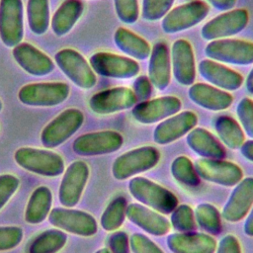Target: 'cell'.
I'll use <instances>...</instances> for the list:
<instances>
[{
	"mask_svg": "<svg viewBox=\"0 0 253 253\" xmlns=\"http://www.w3.org/2000/svg\"><path fill=\"white\" fill-rule=\"evenodd\" d=\"M126 216L133 224L151 235L162 236L170 230V222L165 216L140 204L131 203L127 205Z\"/></svg>",
	"mask_w": 253,
	"mask_h": 253,
	"instance_id": "7402d4cb",
	"label": "cell"
},
{
	"mask_svg": "<svg viewBox=\"0 0 253 253\" xmlns=\"http://www.w3.org/2000/svg\"><path fill=\"white\" fill-rule=\"evenodd\" d=\"M132 253H164L162 249L142 233H133L129 238Z\"/></svg>",
	"mask_w": 253,
	"mask_h": 253,
	"instance_id": "b9f144b4",
	"label": "cell"
},
{
	"mask_svg": "<svg viewBox=\"0 0 253 253\" xmlns=\"http://www.w3.org/2000/svg\"><path fill=\"white\" fill-rule=\"evenodd\" d=\"M195 220L200 227L211 234H218L221 231V220L218 210L211 204L202 203L194 211Z\"/></svg>",
	"mask_w": 253,
	"mask_h": 253,
	"instance_id": "e575fe53",
	"label": "cell"
},
{
	"mask_svg": "<svg viewBox=\"0 0 253 253\" xmlns=\"http://www.w3.org/2000/svg\"><path fill=\"white\" fill-rule=\"evenodd\" d=\"M171 64L174 78L183 86L194 84L196 78L195 56L191 43L180 39L171 47Z\"/></svg>",
	"mask_w": 253,
	"mask_h": 253,
	"instance_id": "ffe728a7",
	"label": "cell"
},
{
	"mask_svg": "<svg viewBox=\"0 0 253 253\" xmlns=\"http://www.w3.org/2000/svg\"><path fill=\"white\" fill-rule=\"evenodd\" d=\"M175 0H142L141 16L144 20L154 22L162 19L172 8Z\"/></svg>",
	"mask_w": 253,
	"mask_h": 253,
	"instance_id": "74e56055",
	"label": "cell"
},
{
	"mask_svg": "<svg viewBox=\"0 0 253 253\" xmlns=\"http://www.w3.org/2000/svg\"><path fill=\"white\" fill-rule=\"evenodd\" d=\"M84 10V5L81 0H65L57 8L51 19V30L58 37L68 34Z\"/></svg>",
	"mask_w": 253,
	"mask_h": 253,
	"instance_id": "83f0119b",
	"label": "cell"
},
{
	"mask_svg": "<svg viewBox=\"0 0 253 253\" xmlns=\"http://www.w3.org/2000/svg\"><path fill=\"white\" fill-rule=\"evenodd\" d=\"M52 194L45 186H40L34 190L25 211V220L31 224L42 222L50 212Z\"/></svg>",
	"mask_w": 253,
	"mask_h": 253,
	"instance_id": "f546056e",
	"label": "cell"
},
{
	"mask_svg": "<svg viewBox=\"0 0 253 253\" xmlns=\"http://www.w3.org/2000/svg\"><path fill=\"white\" fill-rule=\"evenodd\" d=\"M89 178V167L86 162L76 160L72 162L61 180L58 198L62 206L72 208L76 206L82 196L83 190Z\"/></svg>",
	"mask_w": 253,
	"mask_h": 253,
	"instance_id": "9a60e30c",
	"label": "cell"
},
{
	"mask_svg": "<svg viewBox=\"0 0 253 253\" xmlns=\"http://www.w3.org/2000/svg\"><path fill=\"white\" fill-rule=\"evenodd\" d=\"M95 253H111V252L108 248H101V249L97 250Z\"/></svg>",
	"mask_w": 253,
	"mask_h": 253,
	"instance_id": "816d5d0a",
	"label": "cell"
},
{
	"mask_svg": "<svg viewBox=\"0 0 253 253\" xmlns=\"http://www.w3.org/2000/svg\"><path fill=\"white\" fill-rule=\"evenodd\" d=\"M245 85H246V89L247 91L253 95V68L251 69V71L249 72L247 78H246V82H245Z\"/></svg>",
	"mask_w": 253,
	"mask_h": 253,
	"instance_id": "f907efd6",
	"label": "cell"
},
{
	"mask_svg": "<svg viewBox=\"0 0 253 253\" xmlns=\"http://www.w3.org/2000/svg\"><path fill=\"white\" fill-rule=\"evenodd\" d=\"M132 92L139 102L146 101L152 92V84L148 77L141 75L138 76L132 84Z\"/></svg>",
	"mask_w": 253,
	"mask_h": 253,
	"instance_id": "f6af8a7d",
	"label": "cell"
},
{
	"mask_svg": "<svg viewBox=\"0 0 253 253\" xmlns=\"http://www.w3.org/2000/svg\"><path fill=\"white\" fill-rule=\"evenodd\" d=\"M70 87L65 82H41L23 86L18 93L21 103L33 107H53L69 96Z\"/></svg>",
	"mask_w": 253,
	"mask_h": 253,
	"instance_id": "277c9868",
	"label": "cell"
},
{
	"mask_svg": "<svg viewBox=\"0 0 253 253\" xmlns=\"http://www.w3.org/2000/svg\"><path fill=\"white\" fill-rule=\"evenodd\" d=\"M128 190L135 200L160 213H170L178 206V200L172 192L144 177L130 179Z\"/></svg>",
	"mask_w": 253,
	"mask_h": 253,
	"instance_id": "6da1fadb",
	"label": "cell"
},
{
	"mask_svg": "<svg viewBox=\"0 0 253 253\" xmlns=\"http://www.w3.org/2000/svg\"><path fill=\"white\" fill-rule=\"evenodd\" d=\"M124 143L121 133L115 130H101L84 133L72 144L73 151L81 156L109 154L119 150Z\"/></svg>",
	"mask_w": 253,
	"mask_h": 253,
	"instance_id": "5bb4252c",
	"label": "cell"
},
{
	"mask_svg": "<svg viewBox=\"0 0 253 253\" xmlns=\"http://www.w3.org/2000/svg\"><path fill=\"white\" fill-rule=\"evenodd\" d=\"M67 241V235L60 229H46L37 235L29 245L28 253H57Z\"/></svg>",
	"mask_w": 253,
	"mask_h": 253,
	"instance_id": "1f68e13d",
	"label": "cell"
},
{
	"mask_svg": "<svg viewBox=\"0 0 253 253\" xmlns=\"http://www.w3.org/2000/svg\"><path fill=\"white\" fill-rule=\"evenodd\" d=\"M215 131L222 141L230 149H239L244 142L245 135L239 124L229 116H219L214 122Z\"/></svg>",
	"mask_w": 253,
	"mask_h": 253,
	"instance_id": "4dcf8cb0",
	"label": "cell"
},
{
	"mask_svg": "<svg viewBox=\"0 0 253 253\" xmlns=\"http://www.w3.org/2000/svg\"><path fill=\"white\" fill-rule=\"evenodd\" d=\"M182 107L176 96H162L152 100L139 102L131 111L133 119L144 125L154 124L177 114Z\"/></svg>",
	"mask_w": 253,
	"mask_h": 253,
	"instance_id": "2e32d148",
	"label": "cell"
},
{
	"mask_svg": "<svg viewBox=\"0 0 253 253\" xmlns=\"http://www.w3.org/2000/svg\"><path fill=\"white\" fill-rule=\"evenodd\" d=\"M111 253H128L129 238L125 231H115L108 239Z\"/></svg>",
	"mask_w": 253,
	"mask_h": 253,
	"instance_id": "ee69618b",
	"label": "cell"
},
{
	"mask_svg": "<svg viewBox=\"0 0 253 253\" xmlns=\"http://www.w3.org/2000/svg\"><path fill=\"white\" fill-rule=\"evenodd\" d=\"M126 200L124 197H117L107 206L103 211L100 223L106 231H115L122 226L126 218Z\"/></svg>",
	"mask_w": 253,
	"mask_h": 253,
	"instance_id": "836d02e7",
	"label": "cell"
},
{
	"mask_svg": "<svg viewBox=\"0 0 253 253\" xmlns=\"http://www.w3.org/2000/svg\"><path fill=\"white\" fill-rule=\"evenodd\" d=\"M49 222L67 232L89 237L94 235L98 230V224L93 215L90 213L74 209L55 208L48 214Z\"/></svg>",
	"mask_w": 253,
	"mask_h": 253,
	"instance_id": "30bf717a",
	"label": "cell"
},
{
	"mask_svg": "<svg viewBox=\"0 0 253 253\" xmlns=\"http://www.w3.org/2000/svg\"><path fill=\"white\" fill-rule=\"evenodd\" d=\"M2 108H3V104H2V101L0 100V112L2 111Z\"/></svg>",
	"mask_w": 253,
	"mask_h": 253,
	"instance_id": "f5cc1de1",
	"label": "cell"
},
{
	"mask_svg": "<svg viewBox=\"0 0 253 253\" xmlns=\"http://www.w3.org/2000/svg\"><path fill=\"white\" fill-rule=\"evenodd\" d=\"M241 154L249 161L253 162V139L244 141L239 148Z\"/></svg>",
	"mask_w": 253,
	"mask_h": 253,
	"instance_id": "c3c4849f",
	"label": "cell"
},
{
	"mask_svg": "<svg viewBox=\"0 0 253 253\" xmlns=\"http://www.w3.org/2000/svg\"><path fill=\"white\" fill-rule=\"evenodd\" d=\"M188 146L198 155L204 158L222 159L226 152L223 145L207 129L194 127L187 133Z\"/></svg>",
	"mask_w": 253,
	"mask_h": 253,
	"instance_id": "4316f807",
	"label": "cell"
},
{
	"mask_svg": "<svg viewBox=\"0 0 253 253\" xmlns=\"http://www.w3.org/2000/svg\"><path fill=\"white\" fill-rule=\"evenodd\" d=\"M250 210L251 211L244 222V232L246 235L253 237V206Z\"/></svg>",
	"mask_w": 253,
	"mask_h": 253,
	"instance_id": "681fc988",
	"label": "cell"
},
{
	"mask_svg": "<svg viewBox=\"0 0 253 253\" xmlns=\"http://www.w3.org/2000/svg\"><path fill=\"white\" fill-rule=\"evenodd\" d=\"M148 78L157 90H165L171 80V63L168 46L165 42H156L151 49L148 64Z\"/></svg>",
	"mask_w": 253,
	"mask_h": 253,
	"instance_id": "484cf974",
	"label": "cell"
},
{
	"mask_svg": "<svg viewBox=\"0 0 253 253\" xmlns=\"http://www.w3.org/2000/svg\"><path fill=\"white\" fill-rule=\"evenodd\" d=\"M160 153L153 146H141L126 151L116 158L112 166L117 180H126L153 168L159 161Z\"/></svg>",
	"mask_w": 253,
	"mask_h": 253,
	"instance_id": "3957f363",
	"label": "cell"
},
{
	"mask_svg": "<svg viewBox=\"0 0 253 253\" xmlns=\"http://www.w3.org/2000/svg\"><path fill=\"white\" fill-rule=\"evenodd\" d=\"M194 167L200 178L225 187L235 186L243 177L237 164L222 159L201 158L195 162Z\"/></svg>",
	"mask_w": 253,
	"mask_h": 253,
	"instance_id": "4fadbf2b",
	"label": "cell"
},
{
	"mask_svg": "<svg viewBox=\"0 0 253 253\" xmlns=\"http://www.w3.org/2000/svg\"><path fill=\"white\" fill-rule=\"evenodd\" d=\"M116 45L124 53L138 60H144L149 57L151 47L149 43L133 32L120 27L114 35Z\"/></svg>",
	"mask_w": 253,
	"mask_h": 253,
	"instance_id": "f1b7e54d",
	"label": "cell"
},
{
	"mask_svg": "<svg viewBox=\"0 0 253 253\" xmlns=\"http://www.w3.org/2000/svg\"><path fill=\"white\" fill-rule=\"evenodd\" d=\"M207 1L216 10L223 11V12L231 10L236 4V0H207Z\"/></svg>",
	"mask_w": 253,
	"mask_h": 253,
	"instance_id": "7dc6e473",
	"label": "cell"
},
{
	"mask_svg": "<svg viewBox=\"0 0 253 253\" xmlns=\"http://www.w3.org/2000/svg\"><path fill=\"white\" fill-rule=\"evenodd\" d=\"M171 174L176 181L186 186L195 187L200 183V177L196 172L193 162L184 155L177 156L172 161Z\"/></svg>",
	"mask_w": 253,
	"mask_h": 253,
	"instance_id": "d590c367",
	"label": "cell"
},
{
	"mask_svg": "<svg viewBox=\"0 0 253 253\" xmlns=\"http://www.w3.org/2000/svg\"><path fill=\"white\" fill-rule=\"evenodd\" d=\"M210 12L202 0H193L171 9L163 18L161 28L166 34H176L200 24Z\"/></svg>",
	"mask_w": 253,
	"mask_h": 253,
	"instance_id": "52a82bcc",
	"label": "cell"
},
{
	"mask_svg": "<svg viewBox=\"0 0 253 253\" xmlns=\"http://www.w3.org/2000/svg\"><path fill=\"white\" fill-rule=\"evenodd\" d=\"M89 64L97 74L115 79H129L139 72V65L134 59L111 52L100 51L92 54Z\"/></svg>",
	"mask_w": 253,
	"mask_h": 253,
	"instance_id": "9c48e42d",
	"label": "cell"
},
{
	"mask_svg": "<svg viewBox=\"0 0 253 253\" xmlns=\"http://www.w3.org/2000/svg\"><path fill=\"white\" fill-rule=\"evenodd\" d=\"M249 21V14L245 9H231L206 23L201 36L206 41L226 39L245 29Z\"/></svg>",
	"mask_w": 253,
	"mask_h": 253,
	"instance_id": "7c38bea8",
	"label": "cell"
},
{
	"mask_svg": "<svg viewBox=\"0 0 253 253\" xmlns=\"http://www.w3.org/2000/svg\"><path fill=\"white\" fill-rule=\"evenodd\" d=\"M14 158L19 166L41 176L56 177L64 171L63 158L50 150L21 147L16 150Z\"/></svg>",
	"mask_w": 253,
	"mask_h": 253,
	"instance_id": "7a4b0ae2",
	"label": "cell"
},
{
	"mask_svg": "<svg viewBox=\"0 0 253 253\" xmlns=\"http://www.w3.org/2000/svg\"><path fill=\"white\" fill-rule=\"evenodd\" d=\"M23 238V230L19 226H0V251L17 247Z\"/></svg>",
	"mask_w": 253,
	"mask_h": 253,
	"instance_id": "60d3db41",
	"label": "cell"
},
{
	"mask_svg": "<svg viewBox=\"0 0 253 253\" xmlns=\"http://www.w3.org/2000/svg\"><path fill=\"white\" fill-rule=\"evenodd\" d=\"M205 53L210 59L233 65L253 63V42L238 39H220L210 42Z\"/></svg>",
	"mask_w": 253,
	"mask_h": 253,
	"instance_id": "5b68a950",
	"label": "cell"
},
{
	"mask_svg": "<svg viewBox=\"0 0 253 253\" xmlns=\"http://www.w3.org/2000/svg\"><path fill=\"white\" fill-rule=\"evenodd\" d=\"M236 114L245 133L253 139V101L243 98L236 107Z\"/></svg>",
	"mask_w": 253,
	"mask_h": 253,
	"instance_id": "ab89813d",
	"label": "cell"
},
{
	"mask_svg": "<svg viewBox=\"0 0 253 253\" xmlns=\"http://www.w3.org/2000/svg\"><path fill=\"white\" fill-rule=\"evenodd\" d=\"M115 10L121 22L131 25L134 24L139 16L137 0H114Z\"/></svg>",
	"mask_w": 253,
	"mask_h": 253,
	"instance_id": "f35d334b",
	"label": "cell"
},
{
	"mask_svg": "<svg viewBox=\"0 0 253 253\" xmlns=\"http://www.w3.org/2000/svg\"><path fill=\"white\" fill-rule=\"evenodd\" d=\"M188 95L196 105L210 111L225 110L230 107L233 101V97L228 92L206 83L192 84Z\"/></svg>",
	"mask_w": 253,
	"mask_h": 253,
	"instance_id": "d4e9b609",
	"label": "cell"
},
{
	"mask_svg": "<svg viewBox=\"0 0 253 253\" xmlns=\"http://www.w3.org/2000/svg\"><path fill=\"white\" fill-rule=\"evenodd\" d=\"M170 223L179 232H189L196 228V220L193 209L186 204L177 206L171 212Z\"/></svg>",
	"mask_w": 253,
	"mask_h": 253,
	"instance_id": "8d00e7d4",
	"label": "cell"
},
{
	"mask_svg": "<svg viewBox=\"0 0 253 253\" xmlns=\"http://www.w3.org/2000/svg\"><path fill=\"white\" fill-rule=\"evenodd\" d=\"M253 206V177L242 179L230 194L222 209V217L229 222L241 220Z\"/></svg>",
	"mask_w": 253,
	"mask_h": 253,
	"instance_id": "44dd1931",
	"label": "cell"
},
{
	"mask_svg": "<svg viewBox=\"0 0 253 253\" xmlns=\"http://www.w3.org/2000/svg\"><path fill=\"white\" fill-rule=\"evenodd\" d=\"M198 123L197 115L192 111L175 114L162 121L153 131V139L157 144L165 145L181 138L191 131Z\"/></svg>",
	"mask_w": 253,
	"mask_h": 253,
	"instance_id": "ac0fdd59",
	"label": "cell"
},
{
	"mask_svg": "<svg viewBox=\"0 0 253 253\" xmlns=\"http://www.w3.org/2000/svg\"><path fill=\"white\" fill-rule=\"evenodd\" d=\"M24 38L22 0H0V39L7 47H15Z\"/></svg>",
	"mask_w": 253,
	"mask_h": 253,
	"instance_id": "8fae6325",
	"label": "cell"
},
{
	"mask_svg": "<svg viewBox=\"0 0 253 253\" xmlns=\"http://www.w3.org/2000/svg\"><path fill=\"white\" fill-rule=\"evenodd\" d=\"M198 69L205 80L225 91H235L243 83L241 74L211 59H203L199 63Z\"/></svg>",
	"mask_w": 253,
	"mask_h": 253,
	"instance_id": "cb8c5ba5",
	"label": "cell"
},
{
	"mask_svg": "<svg viewBox=\"0 0 253 253\" xmlns=\"http://www.w3.org/2000/svg\"><path fill=\"white\" fill-rule=\"evenodd\" d=\"M54 58L60 70L77 87L86 90L95 86V72L81 53L72 48H63L55 53Z\"/></svg>",
	"mask_w": 253,
	"mask_h": 253,
	"instance_id": "ba28073f",
	"label": "cell"
},
{
	"mask_svg": "<svg viewBox=\"0 0 253 253\" xmlns=\"http://www.w3.org/2000/svg\"><path fill=\"white\" fill-rule=\"evenodd\" d=\"M18 65L34 76H44L52 72L54 63L44 52L29 42H20L12 50Z\"/></svg>",
	"mask_w": 253,
	"mask_h": 253,
	"instance_id": "d6986e66",
	"label": "cell"
},
{
	"mask_svg": "<svg viewBox=\"0 0 253 253\" xmlns=\"http://www.w3.org/2000/svg\"><path fill=\"white\" fill-rule=\"evenodd\" d=\"M167 245L173 253H214L216 241L202 232H177L167 237Z\"/></svg>",
	"mask_w": 253,
	"mask_h": 253,
	"instance_id": "603a6c76",
	"label": "cell"
},
{
	"mask_svg": "<svg viewBox=\"0 0 253 253\" xmlns=\"http://www.w3.org/2000/svg\"><path fill=\"white\" fill-rule=\"evenodd\" d=\"M132 90L127 87H114L94 94L89 100V108L98 115L118 113L136 104Z\"/></svg>",
	"mask_w": 253,
	"mask_h": 253,
	"instance_id": "e0dca14e",
	"label": "cell"
},
{
	"mask_svg": "<svg viewBox=\"0 0 253 253\" xmlns=\"http://www.w3.org/2000/svg\"><path fill=\"white\" fill-rule=\"evenodd\" d=\"M20 185V180L12 174L0 175V210L8 203L16 193Z\"/></svg>",
	"mask_w": 253,
	"mask_h": 253,
	"instance_id": "7bdbcfd3",
	"label": "cell"
},
{
	"mask_svg": "<svg viewBox=\"0 0 253 253\" xmlns=\"http://www.w3.org/2000/svg\"><path fill=\"white\" fill-rule=\"evenodd\" d=\"M27 19L33 34L43 35L49 26L48 0H28Z\"/></svg>",
	"mask_w": 253,
	"mask_h": 253,
	"instance_id": "d6a6232c",
	"label": "cell"
},
{
	"mask_svg": "<svg viewBox=\"0 0 253 253\" xmlns=\"http://www.w3.org/2000/svg\"><path fill=\"white\" fill-rule=\"evenodd\" d=\"M83 113L74 108L66 109L49 122L42 130L41 141L46 148H54L65 142L83 125Z\"/></svg>",
	"mask_w": 253,
	"mask_h": 253,
	"instance_id": "8992f818",
	"label": "cell"
},
{
	"mask_svg": "<svg viewBox=\"0 0 253 253\" xmlns=\"http://www.w3.org/2000/svg\"><path fill=\"white\" fill-rule=\"evenodd\" d=\"M215 251L216 253H241V247L234 235L227 234L219 240Z\"/></svg>",
	"mask_w": 253,
	"mask_h": 253,
	"instance_id": "bcb514c9",
	"label": "cell"
}]
</instances>
